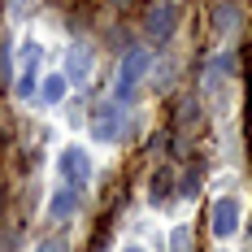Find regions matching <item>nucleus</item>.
I'll return each instance as SVG.
<instances>
[{"label":"nucleus","instance_id":"1","mask_svg":"<svg viewBox=\"0 0 252 252\" xmlns=\"http://www.w3.org/2000/svg\"><path fill=\"white\" fill-rule=\"evenodd\" d=\"M152 70V52L148 48H130L122 57V65H118V83H113V100L122 104V100H130L135 96V87L144 83V74Z\"/></svg>","mask_w":252,"mask_h":252},{"label":"nucleus","instance_id":"2","mask_svg":"<svg viewBox=\"0 0 252 252\" xmlns=\"http://www.w3.org/2000/svg\"><path fill=\"white\" fill-rule=\"evenodd\" d=\"M57 174L65 178V187H74V191H83V187H92V152L78 148V144H70V148L57 152Z\"/></svg>","mask_w":252,"mask_h":252},{"label":"nucleus","instance_id":"3","mask_svg":"<svg viewBox=\"0 0 252 252\" xmlns=\"http://www.w3.org/2000/svg\"><path fill=\"white\" fill-rule=\"evenodd\" d=\"M92 139L96 144H118L122 139V130H126V109L118 100H104V104H96L92 109Z\"/></svg>","mask_w":252,"mask_h":252},{"label":"nucleus","instance_id":"4","mask_svg":"<svg viewBox=\"0 0 252 252\" xmlns=\"http://www.w3.org/2000/svg\"><path fill=\"white\" fill-rule=\"evenodd\" d=\"M178 26V4H170V0H157L148 9V18H144V35H148L152 44H165L170 35H174Z\"/></svg>","mask_w":252,"mask_h":252},{"label":"nucleus","instance_id":"5","mask_svg":"<svg viewBox=\"0 0 252 252\" xmlns=\"http://www.w3.org/2000/svg\"><path fill=\"white\" fill-rule=\"evenodd\" d=\"M92 70H96V52H92V44H87V39L70 44V52H65V70H61V74L70 78V87L92 83Z\"/></svg>","mask_w":252,"mask_h":252},{"label":"nucleus","instance_id":"6","mask_svg":"<svg viewBox=\"0 0 252 252\" xmlns=\"http://www.w3.org/2000/svg\"><path fill=\"white\" fill-rule=\"evenodd\" d=\"M239 222H244V209H239L235 196H222V200L213 204V239H222V244H226L230 235L239 230Z\"/></svg>","mask_w":252,"mask_h":252},{"label":"nucleus","instance_id":"7","mask_svg":"<svg viewBox=\"0 0 252 252\" xmlns=\"http://www.w3.org/2000/svg\"><path fill=\"white\" fill-rule=\"evenodd\" d=\"M74 213H78V191L74 187H57L48 196V218L52 222H70Z\"/></svg>","mask_w":252,"mask_h":252},{"label":"nucleus","instance_id":"8","mask_svg":"<svg viewBox=\"0 0 252 252\" xmlns=\"http://www.w3.org/2000/svg\"><path fill=\"white\" fill-rule=\"evenodd\" d=\"M213 26H218V35H222V39L239 35V26H244V9H239L235 0H222V4H218V13H213Z\"/></svg>","mask_w":252,"mask_h":252},{"label":"nucleus","instance_id":"9","mask_svg":"<svg viewBox=\"0 0 252 252\" xmlns=\"http://www.w3.org/2000/svg\"><path fill=\"white\" fill-rule=\"evenodd\" d=\"M70 96V78L65 74H44V83H39V100L44 104H61Z\"/></svg>","mask_w":252,"mask_h":252},{"label":"nucleus","instance_id":"10","mask_svg":"<svg viewBox=\"0 0 252 252\" xmlns=\"http://www.w3.org/2000/svg\"><path fill=\"white\" fill-rule=\"evenodd\" d=\"M39 61H44V48L39 44H22V52H18V74H39Z\"/></svg>","mask_w":252,"mask_h":252},{"label":"nucleus","instance_id":"11","mask_svg":"<svg viewBox=\"0 0 252 252\" xmlns=\"http://www.w3.org/2000/svg\"><path fill=\"white\" fill-rule=\"evenodd\" d=\"M170 191H174V183H170V174H157V178H152V187H148V196H152V204L170 200Z\"/></svg>","mask_w":252,"mask_h":252},{"label":"nucleus","instance_id":"12","mask_svg":"<svg viewBox=\"0 0 252 252\" xmlns=\"http://www.w3.org/2000/svg\"><path fill=\"white\" fill-rule=\"evenodd\" d=\"M187 244H191V230H187V226H178L174 235H170V252H187Z\"/></svg>","mask_w":252,"mask_h":252},{"label":"nucleus","instance_id":"13","mask_svg":"<svg viewBox=\"0 0 252 252\" xmlns=\"http://www.w3.org/2000/svg\"><path fill=\"white\" fill-rule=\"evenodd\" d=\"M35 78H39V74H22V78H18V96H22V100L35 96Z\"/></svg>","mask_w":252,"mask_h":252},{"label":"nucleus","instance_id":"14","mask_svg":"<svg viewBox=\"0 0 252 252\" xmlns=\"http://www.w3.org/2000/svg\"><path fill=\"white\" fill-rule=\"evenodd\" d=\"M35 9V0H9V18H26Z\"/></svg>","mask_w":252,"mask_h":252},{"label":"nucleus","instance_id":"15","mask_svg":"<svg viewBox=\"0 0 252 252\" xmlns=\"http://www.w3.org/2000/svg\"><path fill=\"white\" fill-rule=\"evenodd\" d=\"M0 83H9V44L0 48Z\"/></svg>","mask_w":252,"mask_h":252},{"label":"nucleus","instance_id":"16","mask_svg":"<svg viewBox=\"0 0 252 252\" xmlns=\"http://www.w3.org/2000/svg\"><path fill=\"white\" fill-rule=\"evenodd\" d=\"M35 252H70V248H65L61 239H48V244H39V248H35Z\"/></svg>","mask_w":252,"mask_h":252},{"label":"nucleus","instance_id":"17","mask_svg":"<svg viewBox=\"0 0 252 252\" xmlns=\"http://www.w3.org/2000/svg\"><path fill=\"white\" fill-rule=\"evenodd\" d=\"M122 252H144V248H139V244H126V248Z\"/></svg>","mask_w":252,"mask_h":252}]
</instances>
